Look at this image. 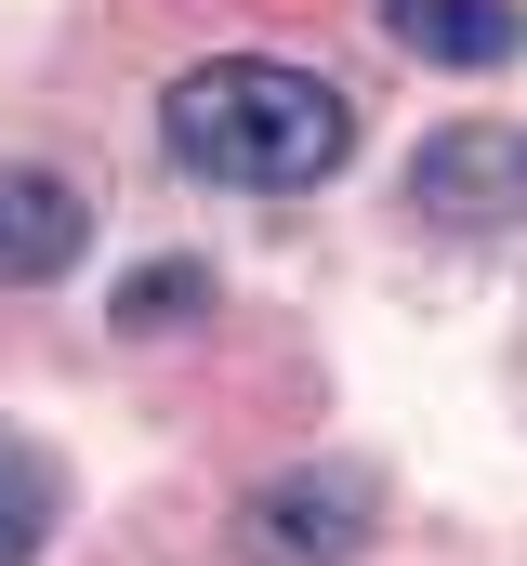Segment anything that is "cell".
Listing matches in <instances>:
<instances>
[{
	"label": "cell",
	"mask_w": 527,
	"mask_h": 566,
	"mask_svg": "<svg viewBox=\"0 0 527 566\" xmlns=\"http://www.w3.org/2000/svg\"><path fill=\"white\" fill-rule=\"evenodd\" d=\"M383 40L409 53V66H448V80H475V66H502L527 40L515 0H383Z\"/></svg>",
	"instance_id": "5"
},
{
	"label": "cell",
	"mask_w": 527,
	"mask_h": 566,
	"mask_svg": "<svg viewBox=\"0 0 527 566\" xmlns=\"http://www.w3.org/2000/svg\"><path fill=\"white\" fill-rule=\"evenodd\" d=\"M158 158L225 198H303L356 158V93L290 53H198L158 93Z\"/></svg>",
	"instance_id": "1"
},
{
	"label": "cell",
	"mask_w": 527,
	"mask_h": 566,
	"mask_svg": "<svg viewBox=\"0 0 527 566\" xmlns=\"http://www.w3.org/2000/svg\"><path fill=\"white\" fill-rule=\"evenodd\" d=\"M106 316H120V329H185V316H211V264H185V251H172V264H132V277L106 290Z\"/></svg>",
	"instance_id": "7"
},
{
	"label": "cell",
	"mask_w": 527,
	"mask_h": 566,
	"mask_svg": "<svg viewBox=\"0 0 527 566\" xmlns=\"http://www.w3.org/2000/svg\"><path fill=\"white\" fill-rule=\"evenodd\" d=\"M53 514H66V474L27 448V434H0V566H27L53 541Z\"/></svg>",
	"instance_id": "6"
},
{
	"label": "cell",
	"mask_w": 527,
	"mask_h": 566,
	"mask_svg": "<svg viewBox=\"0 0 527 566\" xmlns=\"http://www.w3.org/2000/svg\"><path fill=\"white\" fill-rule=\"evenodd\" d=\"M370 541H383V474H356V461H290L238 501L251 566H356Z\"/></svg>",
	"instance_id": "2"
},
{
	"label": "cell",
	"mask_w": 527,
	"mask_h": 566,
	"mask_svg": "<svg viewBox=\"0 0 527 566\" xmlns=\"http://www.w3.org/2000/svg\"><path fill=\"white\" fill-rule=\"evenodd\" d=\"M409 211H422V224H515L527 211V133L515 119H448V133H422Z\"/></svg>",
	"instance_id": "3"
},
{
	"label": "cell",
	"mask_w": 527,
	"mask_h": 566,
	"mask_svg": "<svg viewBox=\"0 0 527 566\" xmlns=\"http://www.w3.org/2000/svg\"><path fill=\"white\" fill-rule=\"evenodd\" d=\"M93 251V198L53 158H0V290H53Z\"/></svg>",
	"instance_id": "4"
}]
</instances>
